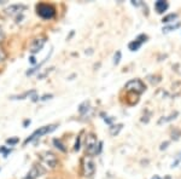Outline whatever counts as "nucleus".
I'll use <instances>...</instances> for the list:
<instances>
[{
  "instance_id": "nucleus-1",
  "label": "nucleus",
  "mask_w": 181,
  "mask_h": 179,
  "mask_svg": "<svg viewBox=\"0 0 181 179\" xmlns=\"http://www.w3.org/2000/svg\"><path fill=\"white\" fill-rule=\"evenodd\" d=\"M102 150V142H97L94 134H88L86 137V153L88 155H97Z\"/></svg>"
},
{
  "instance_id": "nucleus-2",
  "label": "nucleus",
  "mask_w": 181,
  "mask_h": 179,
  "mask_svg": "<svg viewBox=\"0 0 181 179\" xmlns=\"http://www.w3.org/2000/svg\"><path fill=\"white\" fill-rule=\"evenodd\" d=\"M56 127H57V125H48V126H42V127L38 128L36 131H34L32 134H30V136L24 140V144H28V143H30V142H33L34 139H38V138L42 137L44 134H47V133L54 131Z\"/></svg>"
},
{
  "instance_id": "nucleus-3",
  "label": "nucleus",
  "mask_w": 181,
  "mask_h": 179,
  "mask_svg": "<svg viewBox=\"0 0 181 179\" xmlns=\"http://www.w3.org/2000/svg\"><path fill=\"white\" fill-rule=\"evenodd\" d=\"M36 12L44 19H51V18H53L56 16L54 7L51 6V5H48V4H38Z\"/></svg>"
},
{
  "instance_id": "nucleus-4",
  "label": "nucleus",
  "mask_w": 181,
  "mask_h": 179,
  "mask_svg": "<svg viewBox=\"0 0 181 179\" xmlns=\"http://www.w3.org/2000/svg\"><path fill=\"white\" fill-rule=\"evenodd\" d=\"M125 88H126V91H128V92H133V93L140 95V93H142L145 91V85H144V82L141 80L134 79V80L128 81L126 84Z\"/></svg>"
},
{
  "instance_id": "nucleus-5",
  "label": "nucleus",
  "mask_w": 181,
  "mask_h": 179,
  "mask_svg": "<svg viewBox=\"0 0 181 179\" xmlns=\"http://www.w3.org/2000/svg\"><path fill=\"white\" fill-rule=\"evenodd\" d=\"M41 162L48 168H56L58 165V159L52 151H44L40 155Z\"/></svg>"
},
{
  "instance_id": "nucleus-6",
  "label": "nucleus",
  "mask_w": 181,
  "mask_h": 179,
  "mask_svg": "<svg viewBox=\"0 0 181 179\" xmlns=\"http://www.w3.org/2000/svg\"><path fill=\"white\" fill-rule=\"evenodd\" d=\"M94 171H96V166H94V162L90 160V159H85L83 162H82V174L83 177L86 178H90L93 174H94Z\"/></svg>"
},
{
  "instance_id": "nucleus-7",
  "label": "nucleus",
  "mask_w": 181,
  "mask_h": 179,
  "mask_svg": "<svg viewBox=\"0 0 181 179\" xmlns=\"http://www.w3.org/2000/svg\"><path fill=\"white\" fill-rule=\"evenodd\" d=\"M27 10V6L25 5H22V4H15V5H10L7 9H5V13L7 16H18V15H22L23 11Z\"/></svg>"
},
{
  "instance_id": "nucleus-8",
  "label": "nucleus",
  "mask_w": 181,
  "mask_h": 179,
  "mask_svg": "<svg viewBox=\"0 0 181 179\" xmlns=\"http://www.w3.org/2000/svg\"><path fill=\"white\" fill-rule=\"evenodd\" d=\"M45 168L41 166V165H35L30 168V171L27 173V177L25 179H36L39 177H41L44 173H45Z\"/></svg>"
},
{
  "instance_id": "nucleus-9",
  "label": "nucleus",
  "mask_w": 181,
  "mask_h": 179,
  "mask_svg": "<svg viewBox=\"0 0 181 179\" xmlns=\"http://www.w3.org/2000/svg\"><path fill=\"white\" fill-rule=\"evenodd\" d=\"M45 44H46V38H38V39H35L32 43V45H30V53L35 54V53L40 52L42 50V47H44Z\"/></svg>"
},
{
  "instance_id": "nucleus-10",
  "label": "nucleus",
  "mask_w": 181,
  "mask_h": 179,
  "mask_svg": "<svg viewBox=\"0 0 181 179\" xmlns=\"http://www.w3.org/2000/svg\"><path fill=\"white\" fill-rule=\"evenodd\" d=\"M155 9L158 13H163L168 9V3L164 1V0H158V1L155 3Z\"/></svg>"
},
{
  "instance_id": "nucleus-11",
  "label": "nucleus",
  "mask_w": 181,
  "mask_h": 179,
  "mask_svg": "<svg viewBox=\"0 0 181 179\" xmlns=\"http://www.w3.org/2000/svg\"><path fill=\"white\" fill-rule=\"evenodd\" d=\"M88 110H89V102H88V101H85L83 103L80 104V107H79V113H80V114L83 115V114H86Z\"/></svg>"
},
{
  "instance_id": "nucleus-12",
  "label": "nucleus",
  "mask_w": 181,
  "mask_h": 179,
  "mask_svg": "<svg viewBox=\"0 0 181 179\" xmlns=\"http://www.w3.org/2000/svg\"><path fill=\"white\" fill-rule=\"evenodd\" d=\"M35 93V91H28L23 95H18V96H12L11 99H25L27 97H30V96H33Z\"/></svg>"
},
{
  "instance_id": "nucleus-13",
  "label": "nucleus",
  "mask_w": 181,
  "mask_h": 179,
  "mask_svg": "<svg viewBox=\"0 0 181 179\" xmlns=\"http://www.w3.org/2000/svg\"><path fill=\"white\" fill-rule=\"evenodd\" d=\"M140 46H141V43L139 41V40H134V41H132V43H129V45H128V47H129V50L131 51H138L139 48H140Z\"/></svg>"
},
{
  "instance_id": "nucleus-14",
  "label": "nucleus",
  "mask_w": 181,
  "mask_h": 179,
  "mask_svg": "<svg viewBox=\"0 0 181 179\" xmlns=\"http://www.w3.org/2000/svg\"><path fill=\"white\" fill-rule=\"evenodd\" d=\"M122 127H123L122 124H118V125H116V126H111V127H110V134H111V136L118 134V132L122 130Z\"/></svg>"
},
{
  "instance_id": "nucleus-15",
  "label": "nucleus",
  "mask_w": 181,
  "mask_h": 179,
  "mask_svg": "<svg viewBox=\"0 0 181 179\" xmlns=\"http://www.w3.org/2000/svg\"><path fill=\"white\" fill-rule=\"evenodd\" d=\"M53 144H54V146L57 148V149H59V150L60 151H63V153H65L67 151V149L64 148V144L62 143V142H60V139H53Z\"/></svg>"
},
{
  "instance_id": "nucleus-16",
  "label": "nucleus",
  "mask_w": 181,
  "mask_h": 179,
  "mask_svg": "<svg viewBox=\"0 0 181 179\" xmlns=\"http://www.w3.org/2000/svg\"><path fill=\"white\" fill-rule=\"evenodd\" d=\"M176 18V15L175 13H170V15H168V16H165L162 21L164 22V23H168V22H171V21H174Z\"/></svg>"
},
{
  "instance_id": "nucleus-17",
  "label": "nucleus",
  "mask_w": 181,
  "mask_h": 179,
  "mask_svg": "<svg viewBox=\"0 0 181 179\" xmlns=\"http://www.w3.org/2000/svg\"><path fill=\"white\" fill-rule=\"evenodd\" d=\"M52 70H53V68H48V69H46L45 72H42V73L38 74V79H44V78H45V76H47Z\"/></svg>"
},
{
  "instance_id": "nucleus-18",
  "label": "nucleus",
  "mask_w": 181,
  "mask_h": 179,
  "mask_svg": "<svg viewBox=\"0 0 181 179\" xmlns=\"http://www.w3.org/2000/svg\"><path fill=\"white\" fill-rule=\"evenodd\" d=\"M119 61H121V51H117V52L115 53V56H113V63H115V64H118Z\"/></svg>"
},
{
  "instance_id": "nucleus-19",
  "label": "nucleus",
  "mask_w": 181,
  "mask_h": 179,
  "mask_svg": "<svg viewBox=\"0 0 181 179\" xmlns=\"http://www.w3.org/2000/svg\"><path fill=\"white\" fill-rule=\"evenodd\" d=\"M19 142V139L17 138V137H15V138H9V139H6V143L7 144H10V145H15V144H17Z\"/></svg>"
},
{
  "instance_id": "nucleus-20",
  "label": "nucleus",
  "mask_w": 181,
  "mask_h": 179,
  "mask_svg": "<svg viewBox=\"0 0 181 179\" xmlns=\"http://www.w3.org/2000/svg\"><path fill=\"white\" fill-rule=\"evenodd\" d=\"M180 27V23H176L175 25H169V27H165L163 28V32H169V31H173V29H176Z\"/></svg>"
},
{
  "instance_id": "nucleus-21",
  "label": "nucleus",
  "mask_w": 181,
  "mask_h": 179,
  "mask_svg": "<svg viewBox=\"0 0 181 179\" xmlns=\"http://www.w3.org/2000/svg\"><path fill=\"white\" fill-rule=\"evenodd\" d=\"M5 59H6V53L4 52V50H3L1 47H0V63L4 62Z\"/></svg>"
},
{
  "instance_id": "nucleus-22",
  "label": "nucleus",
  "mask_w": 181,
  "mask_h": 179,
  "mask_svg": "<svg viewBox=\"0 0 181 179\" xmlns=\"http://www.w3.org/2000/svg\"><path fill=\"white\" fill-rule=\"evenodd\" d=\"M171 136H173V139H179V137H180V131H179V130H175V131L171 133Z\"/></svg>"
},
{
  "instance_id": "nucleus-23",
  "label": "nucleus",
  "mask_w": 181,
  "mask_h": 179,
  "mask_svg": "<svg viewBox=\"0 0 181 179\" xmlns=\"http://www.w3.org/2000/svg\"><path fill=\"white\" fill-rule=\"evenodd\" d=\"M75 150L77 151V150H80V137H77V139H76V143H75Z\"/></svg>"
},
{
  "instance_id": "nucleus-24",
  "label": "nucleus",
  "mask_w": 181,
  "mask_h": 179,
  "mask_svg": "<svg viewBox=\"0 0 181 179\" xmlns=\"http://www.w3.org/2000/svg\"><path fill=\"white\" fill-rule=\"evenodd\" d=\"M53 97V95H45V96H42L41 98H40V101H46V99H51Z\"/></svg>"
},
{
  "instance_id": "nucleus-25",
  "label": "nucleus",
  "mask_w": 181,
  "mask_h": 179,
  "mask_svg": "<svg viewBox=\"0 0 181 179\" xmlns=\"http://www.w3.org/2000/svg\"><path fill=\"white\" fill-rule=\"evenodd\" d=\"M4 37H5V34H4V31H3V28L0 27V43L3 41V39H4Z\"/></svg>"
},
{
  "instance_id": "nucleus-26",
  "label": "nucleus",
  "mask_w": 181,
  "mask_h": 179,
  "mask_svg": "<svg viewBox=\"0 0 181 179\" xmlns=\"http://www.w3.org/2000/svg\"><path fill=\"white\" fill-rule=\"evenodd\" d=\"M29 59H30V63H32V64H35V63H36V59H35V57H34V56H32Z\"/></svg>"
},
{
  "instance_id": "nucleus-27",
  "label": "nucleus",
  "mask_w": 181,
  "mask_h": 179,
  "mask_svg": "<svg viewBox=\"0 0 181 179\" xmlns=\"http://www.w3.org/2000/svg\"><path fill=\"white\" fill-rule=\"evenodd\" d=\"M167 145H168V142H165V143H163V144L161 145V150H163V149H165V148H167Z\"/></svg>"
},
{
  "instance_id": "nucleus-28",
  "label": "nucleus",
  "mask_w": 181,
  "mask_h": 179,
  "mask_svg": "<svg viewBox=\"0 0 181 179\" xmlns=\"http://www.w3.org/2000/svg\"><path fill=\"white\" fill-rule=\"evenodd\" d=\"M28 125H30V120H25L24 121V124H23V126L25 127V126H28Z\"/></svg>"
},
{
  "instance_id": "nucleus-29",
  "label": "nucleus",
  "mask_w": 181,
  "mask_h": 179,
  "mask_svg": "<svg viewBox=\"0 0 181 179\" xmlns=\"http://www.w3.org/2000/svg\"><path fill=\"white\" fill-rule=\"evenodd\" d=\"M152 179H161L158 175H155V177H152Z\"/></svg>"
}]
</instances>
